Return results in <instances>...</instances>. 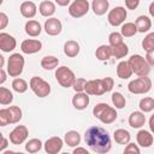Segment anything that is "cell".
<instances>
[{
  "mask_svg": "<svg viewBox=\"0 0 154 154\" xmlns=\"http://www.w3.org/2000/svg\"><path fill=\"white\" fill-rule=\"evenodd\" d=\"M87 146L97 154H106L112 148V142L108 132L101 126H90L84 132Z\"/></svg>",
  "mask_w": 154,
  "mask_h": 154,
  "instance_id": "1",
  "label": "cell"
},
{
  "mask_svg": "<svg viewBox=\"0 0 154 154\" xmlns=\"http://www.w3.org/2000/svg\"><path fill=\"white\" fill-rule=\"evenodd\" d=\"M117 108L111 107L105 102H100L94 106L93 108V114L95 118H97L101 123L103 124H112L117 119Z\"/></svg>",
  "mask_w": 154,
  "mask_h": 154,
  "instance_id": "2",
  "label": "cell"
},
{
  "mask_svg": "<svg viewBox=\"0 0 154 154\" xmlns=\"http://www.w3.org/2000/svg\"><path fill=\"white\" fill-rule=\"evenodd\" d=\"M22 109L19 106H10L0 109V126L8 124H17L22 119Z\"/></svg>",
  "mask_w": 154,
  "mask_h": 154,
  "instance_id": "3",
  "label": "cell"
},
{
  "mask_svg": "<svg viewBox=\"0 0 154 154\" xmlns=\"http://www.w3.org/2000/svg\"><path fill=\"white\" fill-rule=\"evenodd\" d=\"M24 57L19 53H13L10 55L8 60H7V73L11 77H19L24 70Z\"/></svg>",
  "mask_w": 154,
  "mask_h": 154,
  "instance_id": "4",
  "label": "cell"
},
{
  "mask_svg": "<svg viewBox=\"0 0 154 154\" xmlns=\"http://www.w3.org/2000/svg\"><path fill=\"white\" fill-rule=\"evenodd\" d=\"M129 64L132 69V72L135 75H137L138 77L141 76H148L149 71H150V65L148 64V61L146 60V58H143L140 54H134L129 58Z\"/></svg>",
  "mask_w": 154,
  "mask_h": 154,
  "instance_id": "5",
  "label": "cell"
},
{
  "mask_svg": "<svg viewBox=\"0 0 154 154\" xmlns=\"http://www.w3.org/2000/svg\"><path fill=\"white\" fill-rule=\"evenodd\" d=\"M152 89V79L148 76H141L128 84V90L131 94H147Z\"/></svg>",
  "mask_w": 154,
  "mask_h": 154,
  "instance_id": "6",
  "label": "cell"
},
{
  "mask_svg": "<svg viewBox=\"0 0 154 154\" xmlns=\"http://www.w3.org/2000/svg\"><path fill=\"white\" fill-rule=\"evenodd\" d=\"M55 79L63 88H70V87H72V84L76 79V76H75V72L70 67L59 66L55 70Z\"/></svg>",
  "mask_w": 154,
  "mask_h": 154,
  "instance_id": "7",
  "label": "cell"
},
{
  "mask_svg": "<svg viewBox=\"0 0 154 154\" xmlns=\"http://www.w3.org/2000/svg\"><path fill=\"white\" fill-rule=\"evenodd\" d=\"M29 87L32 90V93L38 97H46L51 94L49 83L41 77H37V76L31 77V79L29 82Z\"/></svg>",
  "mask_w": 154,
  "mask_h": 154,
  "instance_id": "8",
  "label": "cell"
},
{
  "mask_svg": "<svg viewBox=\"0 0 154 154\" xmlns=\"http://www.w3.org/2000/svg\"><path fill=\"white\" fill-rule=\"evenodd\" d=\"M90 4L88 0H75L69 5V14L72 18H81L89 12Z\"/></svg>",
  "mask_w": 154,
  "mask_h": 154,
  "instance_id": "9",
  "label": "cell"
},
{
  "mask_svg": "<svg viewBox=\"0 0 154 154\" xmlns=\"http://www.w3.org/2000/svg\"><path fill=\"white\" fill-rule=\"evenodd\" d=\"M128 17V12L125 10V7L123 6H117L114 8H112L108 14H107V20L112 26H119L122 25L125 19Z\"/></svg>",
  "mask_w": 154,
  "mask_h": 154,
  "instance_id": "10",
  "label": "cell"
},
{
  "mask_svg": "<svg viewBox=\"0 0 154 154\" xmlns=\"http://www.w3.org/2000/svg\"><path fill=\"white\" fill-rule=\"evenodd\" d=\"M29 136V130L25 125H17L11 132H10V142L12 144H22L26 141Z\"/></svg>",
  "mask_w": 154,
  "mask_h": 154,
  "instance_id": "11",
  "label": "cell"
},
{
  "mask_svg": "<svg viewBox=\"0 0 154 154\" xmlns=\"http://www.w3.org/2000/svg\"><path fill=\"white\" fill-rule=\"evenodd\" d=\"M43 29L46 31L47 35L49 36H57L63 30V24L61 22L55 18V17H49L48 19H46L45 22V25H43Z\"/></svg>",
  "mask_w": 154,
  "mask_h": 154,
  "instance_id": "12",
  "label": "cell"
},
{
  "mask_svg": "<svg viewBox=\"0 0 154 154\" xmlns=\"http://www.w3.org/2000/svg\"><path fill=\"white\" fill-rule=\"evenodd\" d=\"M63 146H64V141H63L60 137H58V136L49 137V138L43 143L45 152L48 153V154H58L59 152H61Z\"/></svg>",
  "mask_w": 154,
  "mask_h": 154,
  "instance_id": "13",
  "label": "cell"
},
{
  "mask_svg": "<svg viewBox=\"0 0 154 154\" xmlns=\"http://www.w3.org/2000/svg\"><path fill=\"white\" fill-rule=\"evenodd\" d=\"M42 49V42L40 40L35 38H28L24 40L20 45V51L24 54H35Z\"/></svg>",
  "mask_w": 154,
  "mask_h": 154,
  "instance_id": "14",
  "label": "cell"
},
{
  "mask_svg": "<svg viewBox=\"0 0 154 154\" xmlns=\"http://www.w3.org/2000/svg\"><path fill=\"white\" fill-rule=\"evenodd\" d=\"M88 95H95V96H100L102 94H105V88L102 84V79H90L87 81L85 84V90H84Z\"/></svg>",
  "mask_w": 154,
  "mask_h": 154,
  "instance_id": "15",
  "label": "cell"
},
{
  "mask_svg": "<svg viewBox=\"0 0 154 154\" xmlns=\"http://www.w3.org/2000/svg\"><path fill=\"white\" fill-rule=\"evenodd\" d=\"M17 46V41L16 38L7 34V32H0V49L5 53H10L12 52Z\"/></svg>",
  "mask_w": 154,
  "mask_h": 154,
  "instance_id": "16",
  "label": "cell"
},
{
  "mask_svg": "<svg viewBox=\"0 0 154 154\" xmlns=\"http://www.w3.org/2000/svg\"><path fill=\"white\" fill-rule=\"evenodd\" d=\"M89 105V95L85 91H81V93H76L75 96L72 97V106L76 109H85Z\"/></svg>",
  "mask_w": 154,
  "mask_h": 154,
  "instance_id": "17",
  "label": "cell"
},
{
  "mask_svg": "<svg viewBox=\"0 0 154 154\" xmlns=\"http://www.w3.org/2000/svg\"><path fill=\"white\" fill-rule=\"evenodd\" d=\"M129 125L134 129H141L146 123V116L142 111H135L129 116Z\"/></svg>",
  "mask_w": 154,
  "mask_h": 154,
  "instance_id": "18",
  "label": "cell"
},
{
  "mask_svg": "<svg viewBox=\"0 0 154 154\" xmlns=\"http://www.w3.org/2000/svg\"><path fill=\"white\" fill-rule=\"evenodd\" d=\"M19 11H20V14L24 17V18H34L36 16V12H37V7H36V4L34 1H24L20 4L19 6Z\"/></svg>",
  "mask_w": 154,
  "mask_h": 154,
  "instance_id": "19",
  "label": "cell"
},
{
  "mask_svg": "<svg viewBox=\"0 0 154 154\" xmlns=\"http://www.w3.org/2000/svg\"><path fill=\"white\" fill-rule=\"evenodd\" d=\"M136 141H137V144L143 147V148H149L153 142H154V137L153 135L147 131V130H140L136 135Z\"/></svg>",
  "mask_w": 154,
  "mask_h": 154,
  "instance_id": "20",
  "label": "cell"
},
{
  "mask_svg": "<svg viewBox=\"0 0 154 154\" xmlns=\"http://www.w3.org/2000/svg\"><path fill=\"white\" fill-rule=\"evenodd\" d=\"M79 51H81V47H79V43L75 40H69L64 43V53L66 57L69 58H75L79 54Z\"/></svg>",
  "mask_w": 154,
  "mask_h": 154,
  "instance_id": "21",
  "label": "cell"
},
{
  "mask_svg": "<svg viewBox=\"0 0 154 154\" xmlns=\"http://www.w3.org/2000/svg\"><path fill=\"white\" fill-rule=\"evenodd\" d=\"M24 30H25L26 35H29V36H31V37H36V36H38V35L41 34L42 26H41V24H40L37 20L30 19V20H28V22L25 23Z\"/></svg>",
  "mask_w": 154,
  "mask_h": 154,
  "instance_id": "22",
  "label": "cell"
},
{
  "mask_svg": "<svg viewBox=\"0 0 154 154\" xmlns=\"http://www.w3.org/2000/svg\"><path fill=\"white\" fill-rule=\"evenodd\" d=\"M95 57L100 60V61H106L108 60L111 57H113V51H112V46L111 45H101L96 48L95 51Z\"/></svg>",
  "mask_w": 154,
  "mask_h": 154,
  "instance_id": "23",
  "label": "cell"
},
{
  "mask_svg": "<svg viewBox=\"0 0 154 154\" xmlns=\"http://www.w3.org/2000/svg\"><path fill=\"white\" fill-rule=\"evenodd\" d=\"M38 12L41 13V16L49 18L55 13V4L49 0L41 1V4L38 5Z\"/></svg>",
  "mask_w": 154,
  "mask_h": 154,
  "instance_id": "24",
  "label": "cell"
},
{
  "mask_svg": "<svg viewBox=\"0 0 154 154\" xmlns=\"http://www.w3.org/2000/svg\"><path fill=\"white\" fill-rule=\"evenodd\" d=\"M132 69L129 64V61H120L117 65V76L120 79H128L132 76Z\"/></svg>",
  "mask_w": 154,
  "mask_h": 154,
  "instance_id": "25",
  "label": "cell"
},
{
  "mask_svg": "<svg viewBox=\"0 0 154 154\" xmlns=\"http://www.w3.org/2000/svg\"><path fill=\"white\" fill-rule=\"evenodd\" d=\"M109 7L108 0H93L91 2V10L95 16H103Z\"/></svg>",
  "mask_w": 154,
  "mask_h": 154,
  "instance_id": "26",
  "label": "cell"
},
{
  "mask_svg": "<svg viewBox=\"0 0 154 154\" xmlns=\"http://www.w3.org/2000/svg\"><path fill=\"white\" fill-rule=\"evenodd\" d=\"M64 142L69 147H77L81 143V135H79V132L75 131V130L67 131L65 134V136H64Z\"/></svg>",
  "mask_w": 154,
  "mask_h": 154,
  "instance_id": "27",
  "label": "cell"
},
{
  "mask_svg": "<svg viewBox=\"0 0 154 154\" xmlns=\"http://www.w3.org/2000/svg\"><path fill=\"white\" fill-rule=\"evenodd\" d=\"M135 24L137 26L138 32H147L152 28V20L147 16H138L135 20Z\"/></svg>",
  "mask_w": 154,
  "mask_h": 154,
  "instance_id": "28",
  "label": "cell"
},
{
  "mask_svg": "<svg viewBox=\"0 0 154 154\" xmlns=\"http://www.w3.org/2000/svg\"><path fill=\"white\" fill-rule=\"evenodd\" d=\"M113 138H114L116 143H118V144H128L130 142L131 135L125 129H117L113 132Z\"/></svg>",
  "mask_w": 154,
  "mask_h": 154,
  "instance_id": "29",
  "label": "cell"
},
{
  "mask_svg": "<svg viewBox=\"0 0 154 154\" xmlns=\"http://www.w3.org/2000/svg\"><path fill=\"white\" fill-rule=\"evenodd\" d=\"M59 65V59L54 55H46L41 59V66L45 70H54Z\"/></svg>",
  "mask_w": 154,
  "mask_h": 154,
  "instance_id": "30",
  "label": "cell"
},
{
  "mask_svg": "<svg viewBox=\"0 0 154 154\" xmlns=\"http://www.w3.org/2000/svg\"><path fill=\"white\" fill-rule=\"evenodd\" d=\"M137 31V26L135 23L132 22H128V23H123L122 28H120V34L123 35V37H132L136 35Z\"/></svg>",
  "mask_w": 154,
  "mask_h": 154,
  "instance_id": "31",
  "label": "cell"
},
{
  "mask_svg": "<svg viewBox=\"0 0 154 154\" xmlns=\"http://www.w3.org/2000/svg\"><path fill=\"white\" fill-rule=\"evenodd\" d=\"M112 51H113V57L116 59H123L124 57H126L129 54V47L124 42L112 46Z\"/></svg>",
  "mask_w": 154,
  "mask_h": 154,
  "instance_id": "32",
  "label": "cell"
},
{
  "mask_svg": "<svg viewBox=\"0 0 154 154\" xmlns=\"http://www.w3.org/2000/svg\"><path fill=\"white\" fill-rule=\"evenodd\" d=\"M138 107L143 113H149L154 109V99L150 96L142 97L138 102Z\"/></svg>",
  "mask_w": 154,
  "mask_h": 154,
  "instance_id": "33",
  "label": "cell"
},
{
  "mask_svg": "<svg viewBox=\"0 0 154 154\" xmlns=\"http://www.w3.org/2000/svg\"><path fill=\"white\" fill-rule=\"evenodd\" d=\"M28 82L20 77H16L13 81H12V89L18 93V94H23L28 90Z\"/></svg>",
  "mask_w": 154,
  "mask_h": 154,
  "instance_id": "34",
  "label": "cell"
},
{
  "mask_svg": "<svg viewBox=\"0 0 154 154\" xmlns=\"http://www.w3.org/2000/svg\"><path fill=\"white\" fill-rule=\"evenodd\" d=\"M42 146H43V143L41 142V140H38V138H31V140H29L25 143V150L28 153L34 154V153L40 152L41 148H42Z\"/></svg>",
  "mask_w": 154,
  "mask_h": 154,
  "instance_id": "35",
  "label": "cell"
},
{
  "mask_svg": "<svg viewBox=\"0 0 154 154\" xmlns=\"http://www.w3.org/2000/svg\"><path fill=\"white\" fill-rule=\"evenodd\" d=\"M13 101V94L10 89L5 87H0V103L2 106L10 105Z\"/></svg>",
  "mask_w": 154,
  "mask_h": 154,
  "instance_id": "36",
  "label": "cell"
},
{
  "mask_svg": "<svg viewBox=\"0 0 154 154\" xmlns=\"http://www.w3.org/2000/svg\"><path fill=\"white\" fill-rule=\"evenodd\" d=\"M111 99H112V103H113V106H114L117 109H122V108H124L125 105H126V100H125L124 95H123L122 93H119V91H114V93H112Z\"/></svg>",
  "mask_w": 154,
  "mask_h": 154,
  "instance_id": "37",
  "label": "cell"
},
{
  "mask_svg": "<svg viewBox=\"0 0 154 154\" xmlns=\"http://www.w3.org/2000/svg\"><path fill=\"white\" fill-rule=\"evenodd\" d=\"M142 48L146 52L154 49V32H149L148 35L144 36V38L142 40Z\"/></svg>",
  "mask_w": 154,
  "mask_h": 154,
  "instance_id": "38",
  "label": "cell"
},
{
  "mask_svg": "<svg viewBox=\"0 0 154 154\" xmlns=\"http://www.w3.org/2000/svg\"><path fill=\"white\" fill-rule=\"evenodd\" d=\"M85 84H87V79L85 78H76L73 84H72V89L76 91V93H81V91H84L85 90Z\"/></svg>",
  "mask_w": 154,
  "mask_h": 154,
  "instance_id": "39",
  "label": "cell"
},
{
  "mask_svg": "<svg viewBox=\"0 0 154 154\" xmlns=\"http://www.w3.org/2000/svg\"><path fill=\"white\" fill-rule=\"evenodd\" d=\"M108 42L111 46H116V45H119L123 42V35L120 32H117V31H113L109 34L108 36Z\"/></svg>",
  "mask_w": 154,
  "mask_h": 154,
  "instance_id": "40",
  "label": "cell"
},
{
  "mask_svg": "<svg viewBox=\"0 0 154 154\" xmlns=\"http://www.w3.org/2000/svg\"><path fill=\"white\" fill-rule=\"evenodd\" d=\"M102 84H103V88H105V91L108 93L113 89V85H114V81L112 77H105L102 78Z\"/></svg>",
  "mask_w": 154,
  "mask_h": 154,
  "instance_id": "41",
  "label": "cell"
},
{
  "mask_svg": "<svg viewBox=\"0 0 154 154\" xmlns=\"http://www.w3.org/2000/svg\"><path fill=\"white\" fill-rule=\"evenodd\" d=\"M124 153H134V154H140L141 153V149L138 148V144H135V143H128L125 149H124Z\"/></svg>",
  "mask_w": 154,
  "mask_h": 154,
  "instance_id": "42",
  "label": "cell"
},
{
  "mask_svg": "<svg viewBox=\"0 0 154 154\" xmlns=\"http://www.w3.org/2000/svg\"><path fill=\"white\" fill-rule=\"evenodd\" d=\"M124 1L128 10H136L137 6L140 5V0H124Z\"/></svg>",
  "mask_w": 154,
  "mask_h": 154,
  "instance_id": "43",
  "label": "cell"
},
{
  "mask_svg": "<svg viewBox=\"0 0 154 154\" xmlns=\"http://www.w3.org/2000/svg\"><path fill=\"white\" fill-rule=\"evenodd\" d=\"M8 24V17L5 12H0V29H5L6 25Z\"/></svg>",
  "mask_w": 154,
  "mask_h": 154,
  "instance_id": "44",
  "label": "cell"
},
{
  "mask_svg": "<svg viewBox=\"0 0 154 154\" xmlns=\"http://www.w3.org/2000/svg\"><path fill=\"white\" fill-rule=\"evenodd\" d=\"M146 60L148 61V64H149L150 66H154V49L147 52V54H146Z\"/></svg>",
  "mask_w": 154,
  "mask_h": 154,
  "instance_id": "45",
  "label": "cell"
},
{
  "mask_svg": "<svg viewBox=\"0 0 154 154\" xmlns=\"http://www.w3.org/2000/svg\"><path fill=\"white\" fill-rule=\"evenodd\" d=\"M8 146V141H7V138L6 137H4V136H1V144H0V152L1 153H4V150H5V148Z\"/></svg>",
  "mask_w": 154,
  "mask_h": 154,
  "instance_id": "46",
  "label": "cell"
},
{
  "mask_svg": "<svg viewBox=\"0 0 154 154\" xmlns=\"http://www.w3.org/2000/svg\"><path fill=\"white\" fill-rule=\"evenodd\" d=\"M6 81V71L4 70V67L0 69V84H4Z\"/></svg>",
  "mask_w": 154,
  "mask_h": 154,
  "instance_id": "47",
  "label": "cell"
},
{
  "mask_svg": "<svg viewBox=\"0 0 154 154\" xmlns=\"http://www.w3.org/2000/svg\"><path fill=\"white\" fill-rule=\"evenodd\" d=\"M79 153H82V154H88V150H87L85 148H83V147H78V146H77V148L73 149V154H79Z\"/></svg>",
  "mask_w": 154,
  "mask_h": 154,
  "instance_id": "48",
  "label": "cell"
},
{
  "mask_svg": "<svg viewBox=\"0 0 154 154\" xmlns=\"http://www.w3.org/2000/svg\"><path fill=\"white\" fill-rule=\"evenodd\" d=\"M54 1H55V4H58L59 6L64 7V6L70 5V1H71V0H54Z\"/></svg>",
  "mask_w": 154,
  "mask_h": 154,
  "instance_id": "49",
  "label": "cell"
},
{
  "mask_svg": "<svg viewBox=\"0 0 154 154\" xmlns=\"http://www.w3.org/2000/svg\"><path fill=\"white\" fill-rule=\"evenodd\" d=\"M149 129H150V132L154 134V113L149 118Z\"/></svg>",
  "mask_w": 154,
  "mask_h": 154,
  "instance_id": "50",
  "label": "cell"
},
{
  "mask_svg": "<svg viewBox=\"0 0 154 154\" xmlns=\"http://www.w3.org/2000/svg\"><path fill=\"white\" fill-rule=\"evenodd\" d=\"M148 12H149L150 17H153V18H154V1H153V2H150L149 8H148Z\"/></svg>",
  "mask_w": 154,
  "mask_h": 154,
  "instance_id": "51",
  "label": "cell"
},
{
  "mask_svg": "<svg viewBox=\"0 0 154 154\" xmlns=\"http://www.w3.org/2000/svg\"><path fill=\"white\" fill-rule=\"evenodd\" d=\"M0 61H1L0 67H4V57H2V55H0Z\"/></svg>",
  "mask_w": 154,
  "mask_h": 154,
  "instance_id": "52",
  "label": "cell"
}]
</instances>
